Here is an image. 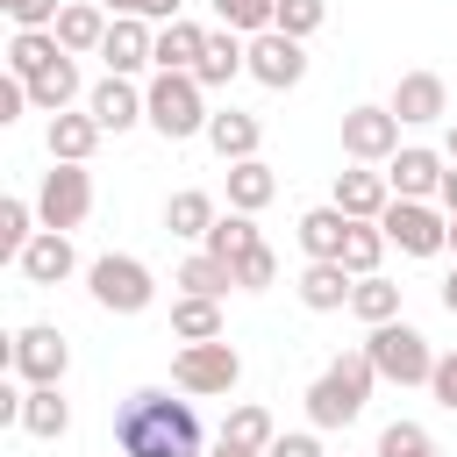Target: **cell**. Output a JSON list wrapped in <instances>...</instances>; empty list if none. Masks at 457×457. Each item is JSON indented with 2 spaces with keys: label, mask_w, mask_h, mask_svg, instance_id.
Instances as JSON below:
<instances>
[{
  "label": "cell",
  "mask_w": 457,
  "mask_h": 457,
  "mask_svg": "<svg viewBox=\"0 0 457 457\" xmlns=\"http://www.w3.org/2000/svg\"><path fill=\"white\" fill-rule=\"evenodd\" d=\"M114 450L121 457H200V414L186 400L143 386L114 407Z\"/></svg>",
  "instance_id": "cell-1"
},
{
  "label": "cell",
  "mask_w": 457,
  "mask_h": 457,
  "mask_svg": "<svg viewBox=\"0 0 457 457\" xmlns=\"http://www.w3.org/2000/svg\"><path fill=\"white\" fill-rule=\"evenodd\" d=\"M371 386H378V371H371L364 343H357V350H343V357H328V371L307 386V421H314V428H350V421L364 414Z\"/></svg>",
  "instance_id": "cell-2"
},
{
  "label": "cell",
  "mask_w": 457,
  "mask_h": 457,
  "mask_svg": "<svg viewBox=\"0 0 457 457\" xmlns=\"http://www.w3.org/2000/svg\"><path fill=\"white\" fill-rule=\"evenodd\" d=\"M143 121L164 136V143H186V136H207V86L193 71H157L143 86Z\"/></svg>",
  "instance_id": "cell-3"
},
{
  "label": "cell",
  "mask_w": 457,
  "mask_h": 457,
  "mask_svg": "<svg viewBox=\"0 0 457 457\" xmlns=\"http://www.w3.org/2000/svg\"><path fill=\"white\" fill-rule=\"evenodd\" d=\"M364 357H371V371L386 386H428V371H436V350H428V336L414 321H378L364 336Z\"/></svg>",
  "instance_id": "cell-4"
},
{
  "label": "cell",
  "mask_w": 457,
  "mask_h": 457,
  "mask_svg": "<svg viewBox=\"0 0 457 457\" xmlns=\"http://www.w3.org/2000/svg\"><path fill=\"white\" fill-rule=\"evenodd\" d=\"M86 286H93V307H107V314H143V307L157 300L150 264H143V257H129V250L93 257V264H86Z\"/></svg>",
  "instance_id": "cell-5"
},
{
  "label": "cell",
  "mask_w": 457,
  "mask_h": 457,
  "mask_svg": "<svg viewBox=\"0 0 457 457\" xmlns=\"http://www.w3.org/2000/svg\"><path fill=\"white\" fill-rule=\"evenodd\" d=\"M236 378H243V357H236V343H179V357H171V386L179 393H193V400H214V393H236Z\"/></svg>",
  "instance_id": "cell-6"
},
{
  "label": "cell",
  "mask_w": 457,
  "mask_h": 457,
  "mask_svg": "<svg viewBox=\"0 0 457 457\" xmlns=\"http://www.w3.org/2000/svg\"><path fill=\"white\" fill-rule=\"evenodd\" d=\"M86 214H93V171H86V164H50L43 186H36V221L71 236Z\"/></svg>",
  "instance_id": "cell-7"
},
{
  "label": "cell",
  "mask_w": 457,
  "mask_h": 457,
  "mask_svg": "<svg viewBox=\"0 0 457 457\" xmlns=\"http://www.w3.org/2000/svg\"><path fill=\"white\" fill-rule=\"evenodd\" d=\"M7 371H14L21 386H64V371H71V343H64L50 321H29V328L7 343Z\"/></svg>",
  "instance_id": "cell-8"
},
{
  "label": "cell",
  "mask_w": 457,
  "mask_h": 457,
  "mask_svg": "<svg viewBox=\"0 0 457 457\" xmlns=\"http://www.w3.org/2000/svg\"><path fill=\"white\" fill-rule=\"evenodd\" d=\"M378 228H386V243H400L407 257H443V250H450V214H436L428 200H393V207L378 214Z\"/></svg>",
  "instance_id": "cell-9"
},
{
  "label": "cell",
  "mask_w": 457,
  "mask_h": 457,
  "mask_svg": "<svg viewBox=\"0 0 457 457\" xmlns=\"http://www.w3.org/2000/svg\"><path fill=\"white\" fill-rule=\"evenodd\" d=\"M400 129H407V121H400L393 107H350V114H343V157H350V164H386V157L400 150Z\"/></svg>",
  "instance_id": "cell-10"
},
{
  "label": "cell",
  "mask_w": 457,
  "mask_h": 457,
  "mask_svg": "<svg viewBox=\"0 0 457 457\" xmlns=\"http://www.w3.org/2000/svg\"><path fill=\"white\" fill-rule=\"evenodd\" d=\"M250 79H257V86H271V93L300 86V79H307V50H300V36H286V29L250 36Z\"/></svg>",
  "instance_id": "cell-11"
},
{
  "label": "cell",
  "mask_w": 457,
  "mask_h": 457,
  "mask_svg": "<svg viewBox=\"0 0 457 457\" xmlns=\"http://www.w3.org/2000/svg\"><path fill=\"white\" fill-rule=\"evenodd\" d=\"M100 57H107V71L136 79L143 64H157V29H150L143 14H114V21H107V43H100Z\"/></svg>",
  "instance_id": "cell-12"
},
{
  "label": "cell",
  "mask_w": 457,
  "mask_h": 457,
  "mask_svg": "<svg viewBox=\"0 0 457 457\" xmlns=\"http://www.w3.org/2000/svg\"><path fill=\"white\" fill-rule=\"evenodd\" d=\"M14 271H21L29 286H64V278L79 271V250H71V236H64V228H36V236H29V250L14 257Z\"/></svg>",
  "instance_id": "cell-13"
},
{
  "label": "cell",
  "mask_w": 457,
  "mask_h": 457,
  "mask_svg": "<svg viewBox=\"0 0 457 457\" xmlns=\"http://www.w3.org/2000/svg\"><path fill=\"white\" fill-rule=\"evenodd\" d=\"M386 107L400 121H443L450 114V86H443V71H400V86H393Z\"/></svg>",
  "instance_id": "cell-14"
},
{
  "label": "cell",
  "mask_w": 457,
  "mask_h": 457,
  "mask_svg": "<svg viewBox=\"0 0 457 457\" xmlns=\"http://www.w3.org/2000/svg\"><path fill=\"white\" fill-rule=\"evenodd\" d=\"M443 171H450V164H443L436 150H421V143L386 157V186H393V200H428V193L443 186Z\"/></svg>",
  "instance_id": "cell-15"
},
{
  "label": "cell",
  "mask_w": 457,
  "mask_h": 457,
  "mask_svg": "<svg viewBox=\"0 0 457 457\" xmlns=\"http://www.w3.org/2000/svg\"><path fill=\"white\" fill-rule=\"evenodd\" d=\"M336 207H343L350 221H378V214L393 207V186H386V171H371V164H350V171H336Z\"/></svg>",
  "instance_id": "cell-16"
},
{
  "label": "cell",
  "mask_w": 457,
  "mask_h": 457,
  "mask_svg": "<svg viewBox=\"0 0 457 457\" xmlns=\"http://www.w3.org/2000/svg\"><path fill=\"white\" fill-rule=\"evenodd\" d=\"M86 114H93L107 136H121V129H136V121H143V93H136L121 71H107V79L86 93Z\"/></svg>",
  "instance_id": "cell-17"
},
{
  "label": "cell",
  "mask_w": 457,
  "mask_h": 457,
  "mask_svg": "<svg viewBox=\"0 0 457 457\" xmlns=\"http://www.w3.org/2000/svg\"><path fill=\"white\" fill-rule=\"evenodd\" d=\"M350 271H343V257H307V271H300V307L307 314H336V307H350Z\"/></svg>",
  "instance_id": "cell-18"
},
{
  "label": "cell",
  "mask_w": 457,
  "mask_h": 457,
  "mask_svg": "<svg viewBox=\"0 0 457 457\" xmlns=\"http://www.w3.org/2000/svg\"><path fill=\"white\" fill-rule=\"evenodd\" d=\"M207 143H214V157H221V164H243V157H257L264 121H257V114H243V107H221V114H207Z\"/></svg>",
  "instance_id": "cell-19"
},
{
  "label": "cell",
  "mask_w": 457,
  "mask_h": 457,
  "mask_svg": "<svg viewBox=\"0 0 457 457\" xmlns=\"http://www.w3.org/2000/svg\"><path fill=\"white\" fill-rule=\"evenodd\" d=\"M236 71H250V43L236 36V29H207V50H200V64H193V79L214 93V86H228Z\"/></svg>",
  "instance_id": "cell-20"
},
{
  "label": "cell",
  "mask_w": 457,
  "mask_h": 457,
  "mask_svg": "<svg viewBox=\"0 0 457 457\" xmlns=\"http://www.w3.org/2000/svg\"><path fill=\"white\" fill-rule=\"evenodd\" d=\"M100 136H107V129H100L93 114H71V107H64V114H50V136H43V143H50V164H86V157L100 150Z\"/></svg>",
  "instance_id": "cell-21"
},
{
  "label": "cell",
  "mask_w": 457,
  "mask_h": 457,
  "mask_svg": "<svg viewBox=\"0 0 457 457\" xmlns=\"http://www.w3.org/2000/svg\"><path fill=\"white\" fill-rule=\"evenodd\" d=\"M57 43H64L71 57H93V50L107 43V7H100V0H71V7L57 14Z\"/></svg>",
  "instance_id": "cell-22"
},
{
  "label": "cell",
  "mask_w": 457,
  "mask_h": 457,
  "mask_svg": "<svg viewBox=\"0 0 457 457\" xmlns=\"http://www.w3.org/2000/svg\"><path fill=\"white\" fill-rule=\"evenodd\" d=\"M278 200V171L264 164V157H243V164H228V207H243V214H264Z\"/></svg>",
  "instance_id": "cell-23"
},
{
  "label": "cell",
  "mask_w": 457,
  "mask_h": 457,
  "mask_svg": "<svg viewBox=\"0 0 457 457\" xmlns=\"http://www.w3.org/2000/svg\"><path fill=\"white\" fill-rule=\"evenodd\" d=\"M21 428H29L36 443H57V436L71 428V407H64V393H57V386H29V393H21Z\"/></svg>",
  "instance_id": "cell-24"
},
{
  "label": "cell",
  "mask_w": 457,
  "mask_h": 457,
  "mask_svg": "<svg viewBox=\"0 0 457 457\" xmlns=\"http://www.w3.org/2000/svg\"><path fill=\"white\" fill-rule=\"evenodd\" d=\"M200 50H207V29H200V21H186V14H179V21H164V29H157V71H193V64H200Z\"/></svg>",
  "instance_id": "cell-25"
},
{
  "label": "cell",
  "mask_w": 457,
  "mask_h": 457,
  "mask_svg": "<svg viewBox=\"0 0 457 457\" xmlns=\"http://www.w3.org/2000/svg\"><path fill=\"white\" fill-rule=\"evenodd\" d=\"M57 57H64L57 29H14V43H7V71H14V79H36V71H50Z\"/></svg>",
  "instance_id": "cell-26"
},
{
  "label": "cell",
  "mask_w": 457,
  "mask_h": 457,
  "mask_svg": "<svg viewBox=\"0 0 457 457\" xmlns=\"http://www.w3.org/2000/svg\"><path fill=\"white\" fill-rule=\"evenodd\" d=\"M164 228H171L179 243H207V228H214V200H207L200 186L171 193V200H164Z\"/></svg>",
  "instance_id": "cell-27"
},
{
  "label": "cell",
  "mask_w": 457,
  "mask_h": 457,
  "mask_svg": "<svg viewBox=\"0 0 457 457\" xmlns=\"http://www.w3.org/2000/svg\"><path fill=\"white\" fill-rule=\"evenodd\" d=\"M343 236H350V214H343L336 200L300 214V250H307V257H343Z\"/></svg>",
  "instance_id": "cell-28"
},
{
  "label": "cell",
  "mask_w": 457,
  "mask_h": 457,
  "mask_svg": "<svg viewBox=\"0 0 457 457\" xmlns=\"http://www.w3.org/2000/svg\"><path fill=\"white\" fill-rule=\"evenodd\" d=\"M350 314H357L364 328H378V321H400V286H393L386 271H364V278L350 286Z\"/></svg>",
  "instance_id": "cell-29"
},
{
  "label": "cell",
  "mask_w": 457,
  "mask_h": 457,
  "mask_svg": "<svg viewBox=\"0 0 457 457\" xmlns=\"http://www.w3.org/2000/svg\"><path fill=\"white\" fill-rule=\"evenodd\" d=\"M171 336H179V343H214V336H221V300L179 293V300H171Z\"/></svg>",
  "instance_id": "cell-30"
},
{
  "label": "cell",
  "mask_w": 457,
  "mask_h": 457,
  "mask_svg": "<svg viewBox=\"0 0 457 457\" xmlns=\"http://www.w3.org/2000/svg\"><path fill=\"white\" fill-rule=\"evenodd\" d=\"M71 100H79V64H71V50H64L50 71H36V79H29V107H43V114H64Z\"/></svg>",
  "instance_id": "cell-31"
},
{
  "label": "cell",
  "mask_w": 457,
  "mask_h": 457,
  "mask_svg": "<svg viewBox=\"0 0 457 457\" xmlns=\"http://www.w3.org/2000/svg\"><path fill=\"white\" fill-rule=\"evenodd\" d=\"M179 286H186V293H207V300H221V293L236 286V271H228V257H214V250H193V257L179 264Z\"/></svg>",
  "instance_id": "cell-32"
},
{
  "label": "cell",
  "mask_w": 457,
  "mask_h": 457,
  "mask_svg": "<svg viewBox=\"0 0 457 457\" xmlns=\"http://www.w3.org/2000/svg\"><path fill=\"white\" fill-rule=\"evenodd\" d=\"M221 436H228V443H243V450H271V436H278V428H271V407L236 400V407H228V421H221Z\"/></svg>",
  "instance_id": "cell-33"
},
{
  "label": "cell",
  "mask_w": 457,
  "mask_h": 457,
  "mask_svg": "<svg viewBox=\"0 0 457 457\" xmlns=\"http://www.w3.org/2000/svg\"><path fill=\"white\" fill-rule=\"evenodd\" d=\"M378 257H386V228H378V221H350V236H343V271L364 278V271H378Z\"/></svg>",
  "instance_id": "cell-34"
},
{
  "label": "cell",
  "mask_w": 457,
  "mask_h": 457,
  "mask_svg": "<svg viewBox=\"0 0 457 457\" xmlns=\"http://www.w3.org/2000/svg\"><path fill=\"white\" fill-rule=\"evenodd\" d=\"M250 243H264V236H257V221H250L243 207H228V214H214V228H207V250H214V257H243Z\"/></svg>",
  "instance_id": "cell-35"
},
{
  "label": "cell",
  "mask_w": 457,
  "mask_h": 457,
  "mask_svg": "<svg viewBox=\"0 0 457 457\" xmlns=\"http://www.w3.org/2000/svg\"><path fill=\"white\" fill-rule=\"evenodd\" d=\"M29 236H36V200H0V257L7 264L29 250Z\"/></svg>",
  "instance_id": "cell-36"
},
{
  "label": "cell",
  "mask_w": 457,
  "mask_h": 457,
  "mask_svg": "<svg viewBox=\"0 0 457 457\" xmlns=\"http://www.w3.org/2000/svg\"><path fill=\"white\" fill-rule=\"evenodd\" d=\"M228 271H236V286H243V293L278 286V257H271V243H250L243 257H228Z\"/></svg>",
  "instance_id": "cell-37"
},
{
  "label": "cell",
  "mask_w": 457,
  "mask_h": 457,
  "mask_svg": "<svg viewBox=\"0 0 457 457\" xmlns=\"http://www.w3.org/2000/svg\"><path fill=\"white\" fill-rule=\"evenodd\" d=\"M214 14H221V29H236V36H264L271 14H278V0H214Z\"/></svg>",
  "instance_id": "cell-38"
},
{
  "label": "cell",
  "mask_w": 457,
  "mask_h": 457,
  "mask_svg": "<svg viewBox=\"0 0 457 457\" xmlns=\"http://www.w3.org/2000/svg\"><path fill=\"white\" fill-rule=\"evenodd\" d=\"M378 457H443V450H436V436H428L421 421H386Z\"/></svg>",
  "instance_id": "cell-39"
},
{
  "label": "cell",
  "mask_w": 457,
  "mask_h": 457,
  "mask_svg": "<svg viewBox=\"0 0 457 457\" xmlns=\"http://www.w3.org/2000/svg\"><path fill=\"white\" fill-rule=\"evenodd\" d=\"M321 21H328V0H278V14H271V29H286V36H300V43H307Z\"/></svg>",
  "instance_id": "cell-40"
},
{
  "label": "cell",
  "mask_w": 457,
  "mask_h": 457,
  "mask_svg": "<svg viewBox=\"0 0 457 457\" xmlns=\"http://www.w3.org/2000/svg\"><path fill=\"white\" fill-rule=\"evenodd\" d=\"M0 7H7L14 29H57V14H64L57 0H0Z\"/></svg>",
  "instance_id": "cell-41"
},
{
  "label": "cell",
  "mask_w": 457,
  "mask_h": 457,
  "mask_svg": "<svg viewBox=\"0 0 457 457\" xmlns=\"http://www.w3.org/2000/svg\"><path fill=\"white\" fill-rule=\"evenodd\" d=\"M107 14H143V21H179L186 0H100Z\"/></svg>",
  "instance_id": "cell-42"
},
{
  "label": "cell",
  "mask_w": 457,
  "mask_h": 457,
  "mask_svg": "<svg viewBox=\"0 0 457 457\" xmlns=\"http://www.w3.org/2000/svg\"><path fill=\"white\" fill-rule=\"evenodd\" d=\"M428 393H436V407H450V414H457V350H443V357H436Z\"/></svg>",
  "instance_id": "cell-43"
},
{
  "label": "cell",
  "mask_w": 457,
  "mask_h": 457,
  "mask_svg": "<svg viewBox=\"0 0 457 457\" xmlns=\"http://www.w3.org/2000/svg\"><path fill=\"white\" fill-rule=\"evenodd\" d=\"M264 457H321V443H314V428H293V436H271Z\"/></svg>",
  "instance_id": "cell-44"
},
{
  "label": "cell",
  "mask_w": 457,
  "mask_h": 457,
  "mask_svg": "<svg viewBox=\"0 0 457 457\" xmlns=\"http://www.w3.org/2000/svg\"><path fill=\"white\" fill-rule=\"evenodd\" d=\"M21 107H29V79H14V71H7V79H0V121H14Z\"/></svg>",
  "instance_id": "cell-45"
},
{
  "label": "cell",
  "mask_w": 457,
  "mask_h": 457,
  "mask_svg": "<svg viewBox=\"0 0 457 457\" xmlns=\"http://www.w3.org/2000/svg\"><path fill=\"white\" fill-rule=\"evenodd\" d=\"M436 200H443V214H457V164L443 171V186H436Z\"/></svg>",
  "instance_id": "cell-46"
},
{
  "label": "cell",
  "mask_w": 457,
  "mask_h": 457,
  "mask_svg": "<svg viewBox=\"0 0 457 457\" xmlns=\"http://www.w3.org/2000/svg\"><path fill=\"white\" fill-rule=\"evenodd\" d=\"M207 457H264V450H243V443H228V436H221V443H214Z\"/></svg>",
  "instance_id": "cell-47"
},
{
  "label": "cell",
  "mask_w": 457,
  "mask_h": 457,
  "mask_svg": "<svg viewBox=\"0 0 457 457\" xmlns=\"http://www.w3.org/2000/svg\"><path fill=\"white\" fill-rule=\"evenodd\" d=\"M443 307L457 314V264H450V278H443Z\"/></svg>",
  "instance_id": "cell-48"
},
{
  "label": "cell",
  "mask_w": 457,
  "mask_h": 457,
  "mask_svg": "<svg viewBox=\"0 0 457 457\" xmlns=\"http://www.w3.org/2000/svg\"><path fill=\"white\" fill-rule=\"evenodd\" d=\"M443 157H450V164H457V121H450V150H443Z\"/></svg>",
  "instance_id": "cell-49"
},
{
  "label": "cell",
  "mask_w": 457,
  "mask_h": 457,
  "mask_svg": "<svg viewBox=\"0 0 457 457\" xmlns=\"http://www.w3.org/2000/svg\"><path fill=\"white\" fill-rule=\"evenodd\" d=\"M450 250H457V214H450Z\"/></svg>",
  "instance_id": "cell-50"
}]
</instances>
